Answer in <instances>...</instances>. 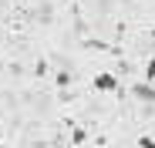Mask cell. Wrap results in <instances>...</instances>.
Listing matches in <instances>:
<instances>
[{"label": "cell", "instance_id": "cell-1", "mask_svg": "<svg viewBox=\"0 0 155 148\" xmlns=\"http://www.w3.org/2000/svg\"><path fill=\"white\" fill-rule=\"evenodd\" d=\"M132 94L138 98V101H145V105H155V88H152V84H145V81H142V84H135V88H132Z\"/></svg>", "mask_w": 155, "mask_h": 148}, {"label": "cell", "instance_id": "cell-2", "mask_svg": "<svg viewBox=\"0 0 155 148\" xmlns=\"http://www.w3.org/2000/svg\"><path fill=\"white\" fill-rule=\"evenodd\" d=\"M94 88H98V91H115L118 81H115V74H98V78H94Z\"/></svg>", "mask_w": 155, "mask_h": 148}, {"label": "cell", "instance_id": "cell-3", "mask_svg": "<svg viewBox=\"0 0 155 148\" xmlns=\"http://www.w3.org/2000/svg\"><path fill=\"white\" fill-rule=\"evenodd\" d=\"M138 145H142V148H155V141H152V138H138Z\"/></svg>", "mask_w": 155, "mask_h": 148}, {"label": "cell", "instance_id": "cell-4", "mask_svg": "<svg viewBox=\"0 0 155 148\" xmlns=\"http://www.w3.org/2000/svg\"><path fill=\"white\" fill-rule=\"evenodd\" d=\"M148 81H155V61H148Z\"/></svg>", "mask_w": 155, "mask_h": 148}, {"label": "cell", "instance_id": "cell-5", "mask_svg": "<svg viewBox=\"0 0 155 148\" xmlns=\"http://www.w3.org/2000/svg\"><path fill=\"white\" fill-rule=\"evenodd\" d=\"M0 71H4V61H0Z\"/></svg>", "mask_w": 155, "mask_h": 148}]
</instances>
